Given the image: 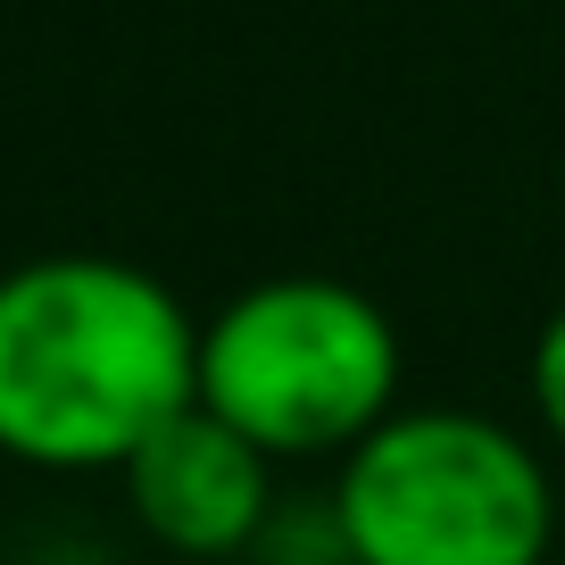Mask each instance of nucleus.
<instances>
[{
  "mask_svg": "<svg viewBox=\"0 0 565 565\" xmlns=\"http://www.w3.org/2000/svg\"><path fill=\"white\" fill-rule=\"evenodd\" d=\"M200 399V324L150 266L58 249L0 275V458L100 475Z\"/></svg>",
  "mask_w": 565,
  "mask_h": 565,
  "instance_id": "nucleus-1",
  "label": "nucleus"
},
{
  "mask_svg": "<svg viewBox=\"0 0 565 565\" xmlns=\"http://www.w3.org/2000/svg\"><path fill=\"white\" fill-rule=\"evenodd\" d=\"M324 524L350 565H541L557 491L508 424L475 407H399L341 458Z\"/></svg>",
  "mask_w": 565,
  "mask_h": 565,
  "instance_id": "nucleus-2",
  "label": "nucleus"
},
{
  "mask_svg": "<svg viewBox=\"0 0 565 565\" xmlns=\"http://www.w3.org/2000/svg\"><path fill=\"white\" fill-rule=\"evenodd\" d=\"M399 324L333 275L249 282L200 324V407L225 416L266 458L358 449L391 424Z\"/></svg>",
  "mask_w": 565,
  "mask_h": 565,
  "instance_id": "nucleus-3",
  "label": "nucleus"
},
{
  "mask_svg": "<svg viewBox=\"0 0 565 565\" xmlns=\"http://www.w3.org/2000/svg\"><path fill=\"white\" fill-rule=\"evenodd\" d=\"M266 466L275 458L258 441H242L225 416L192 399L125 458V499H134V524L175 557H242L275 515Z\"/></svg>",
  "mask_w": 565,
  "mask_h": 565,
  "instance_id": "nucleus-4",
  "label": "nucleus"
},
{
  "mask_svg": "<svg viewBox=\"0 0 565 565\" xmlns=\"http://www.w3.org/2000/svg\"><path fill=\"white\" fill-rule=\"evenodd\" d=\"M532 407H541V424L565 441V308L541 324V341H532Z\"/></svg>",
  "mask_w": 565,
  "mask_h": 565,
  "instance_id": "nucleus-5",
  "label": "nucleus"
}]
</instances>
